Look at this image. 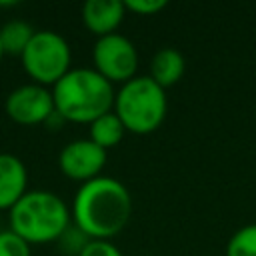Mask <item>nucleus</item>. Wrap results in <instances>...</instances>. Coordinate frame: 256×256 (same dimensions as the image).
I'll return each instance as SVG.
<instances>
[{"label":"nucleus","mask_w":256,"mask_h":256,"mask_svg":"<svg viewBox=\"0 0 256 256\" xmlns=\"http://www.w3.org/2000/svg\"><path fill=\"white\" fill-rule=\"evenodd\" d=\"M28 172L24 162L8 152L0 154V208H12L26 194Z\"/></svg>","instance_id":"9d476101"},{"label":"nucleus","mask_w":256,"mask_h":256,"mask_svg":"<svg viewBox=\"0 0 256 256\" xmlns=\"http://www.w3.org/2000/svg\"><path fill=\"white\" fill-rule=\"evenodd\" d=\"M70 208L50 190H26L10 208V230L28 244L58 240L70 226Z\"/></svg>","instance_id":"7ed1b4c3"},{"label":"nucleus","mask_w":256,"mask_h":256,"mask_svg":"<svg viewBox=\"0 0 256 256\" xmlns=\"http://www.w3.org/2000/svg\"><path fill=\"white\" fill-rule=\"evenodd\" d=\"M114 112L126 126V132L150 134L158 130L166 118V90L150 76H134L116 92Z\"/></svg>","instance_id":"20e7f679"},{"label":"nucleus","mask_w":256,"mask_h":256,"mask_svg":"<svg viewBox=\"0 0 256 256\" xmlns=\"http://www.w3.org/2000/svg\"><path fill=\"white\" fill-rule=\"evenodd\" d=\"M34 28L24 22V20H8L2 28H0V44L2 50L8 54H20L24 52V48L28 46V42L34 36Z\"/></svg>","instance_id":"ddd939ff"},{"label":"nucleus","mask_w":256,"mask_h":256,"mask_svg":"<svg viewBox=\"0 0 256 256\" xmlns=\"http://www.w3.org/2000/svg\"><path fill=\"white\" fill-rule=\"evenodd\" d=\"M94 70L102 74L108 82H128L136 76L138 68V52L132 40L114 32L108 36H100L92 48Z\"/></svg>","instance_id":"423d86ee"},{"label":"nucleus","mask_w":256,"mask_h":256,"mask_svg":"<svg viewBox=\"0 0 256 256\" xmlns=\"http://www.w3.org/2000/svg\"><path fill=\"white\" fill-rule=\"evenodd\" d=\"M0 256H30V244L14 230H0Z\"/></svg>","instance_id":"2eb2a0df"},{"label":"nucleus","mask_w":256,"mask_h":256,"mask_svg":"<svg viewBox=\"0 0 256 256\" xmlns=\"http://www.w3.org/2000/svg\"><path fill=\"white\" fill-rule=\"evenodd\" d=\"M74 226L92 240H108L124 230L132 214L128 188L112 176H96L84 182L70 208Z\"/></svg>","instance_id":"f257e3e1"},{"label":"nucleus","mask_w":256,"mask_h":256,"mask_svg":"<svg viewBox=\"0 0 256 256\" xmlns=\"http://www.w3.org/2000/svg\"><path fill=\"white\" fill-rule=\"evenodd\" d=\"M124 134H126V126L122 124V120L118 118V114L114 110H110V112L102 114L100 118H96L94 122H90V140L104 150L118 146L122 142Z\"/></svg>","instance_id":"f8f14e48"},{"label":"nucleus","mask_w":256,"mask_h":256,"mask_svg":"<svg viewBox=\"0 0 256 256\" xmlns=\"http://www.w3.org/2000/svg\"><path fill=\"white\" fill-rule=\"evenodd\" d=\"M2 54H4V50H2V44H0V58H2Z\"/></svg>","instance_id":"a211bd4d"},{"label":"nucleus","mask_w":256,"mask_h":256,"mask_svg":"<svg viewBox=\"0 0 256 256\" xmlns=\"http://www.w3.org/2000/svg\"><path fill=\"white\" fill-rule=\"evenodd\" d=\"M60 170L78 182H88L96 176H100L104 164H106V150L94 144L90 138H80L68 142L58 156Z\"/></svg>","instance_id":"6e6552de"},{"label":"nucleus","mask_w":256,"mask_h":256,"mask_svg":"<svg viewBox=\"0 0 256 256\" xmlns=\"http://www.w3.org/2000/svg\"><path fill=\"white\" fill-rule=\"evenodd\" d=\"M72 52L64 36L54 30H36L22 52L24 70L36 84H56L70 70Z\"/></svg>","instance_id":"39448f33"},{"label":"nucleus","mask_w":256,"mask_h":256,"mask_svg":"<svg viewBox=\"0 0 256 256\" xmlns=\"http://www.w3.org/2000/svg\"><path fill=\"white\" fill-rule=\"evenodd\" d=\"M186 70V60L176 48H160L150 60V78L164 90L174 86Z\"/></svg>","instance_id":"9b49d317"},{"label":"nucleus","mask_w":256,"mask_h":256,"mask_svg":"<svg viewBox=\"0 0 256 256\" xmlns=\"http://www.w3.org/2000/svg\"><path fill=\"white\" fill-rule=\"evenodd\" d=\"M226 256H256V222L238 228L226 242Z\"/></svg>","instance_id":"4468645a"},{"label":"nucleus","mask_w":256,"mask_h":256,"mask_svg":"<svg viewBox=\"0 0 256 256\" xmlns=\"http://www.w3.org/2000/svg\"><path fill=\"white\" fill-rule=\"evenodd\" d=\"M126 10L136 12V14H144V16H152L156 12H160L166 6V0H126L124 2Z\"/></svg>","instance_id":"f3484780"},{"label":"nucleus","mask_w":256,"mask_h":256,"mask_svg":"<svg viewBox=\"0 0 256 256\" xmlns=\"http://www.w3.org/2000/svg\"><path fill=\"white\" fill-rule=\"evenodd\" d=\"M78 256H122V252L110 240H88Z\"/></svg>","instance_id":"dca6fc26"},{"label":"nucleus","mask_w":256,"mask_h":256,"mask_svg":"<svg viewBox=\"0 0 256 256\" xmlns=\"http://www.w3.org/2000/svg\"><path fill=\"white\" fill-rule=\"evenodd\" d=\"M124 14L126 6L122 0H88L82 6L84 26L98 38L114 34L124 20Z\"/></svg>","instance_id":"1a4fd4ad"},{"label":"nucleus","mask_w":256,"mask_h":256,"mask_svg":"<svg viewBox=\"0 0 256 256\" xmlns=\"http://www.w3.org/2000/svg\"><path fill=\"white\" fill-rule=\"evenodd\" d=\"M6 112L20 124L46 122L54 112L52 90L42 84H22L14 88L6 98Z\"/></svg>","instance_id":"0eeeda50"},{"label":"nucleus","mask_w":256,"mask_h":256,"mask_svg":"<svg viewBox=\"0 0 256 256\" xmlns=\"http://www.w3.org/2000/svg\"><path fill=\"white\" fill-rule=\"evenodd\" d=\"M54 110L70 122H94L114 110L116 92L94 68H70L52 88Z\"/></svg>","instance_id":"f03ea898"}]
</instances>
